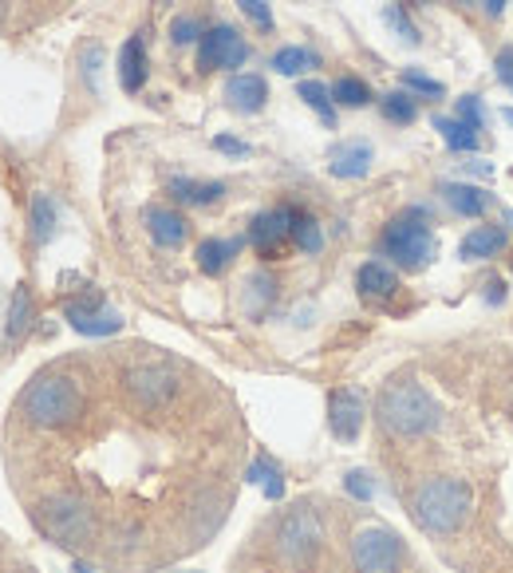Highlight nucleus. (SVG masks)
I'll use <instances>...</instances> for the list:
<instances>
[{
  "instance_id": "1",
  "label": "nucleus",
  "mask_w": 513,
  "mask_h": 573,
  "mask_svg": "<svg viewBox=\"0 0 513 573\" xmlns=\"http://www.w3.org/2000/svg\"><path fill=\"white\" fill-rule=\"evenodd\" d=\"M474 511V490L470 482L451 479V475H439V479H427L415 499H410V518L422 534H454L462 530V522L470 518Z\"/></svg>"
},
{
  "instance_id": "2",
  "label": "nucleus",
  "mask_w": 513,
  "mask_h": 573,
  "mask_svg": "<svg viewBox=\"0 0 513 573\" xmlns=\"http://www.w3.org/2000/svg\"><path fill=\"white\" fill-rule=\"evenodd\" d=\"M375 416H380L383 431L399 439H419L427 431L439 428V404L422 384L415 380H395L380 392V404H375Z\"/></svg>"
},
{
  "instance_id": "3",
  "label": "nucleus",
  "mask_w": 513,
  "mask_h": 573,
  "mask_svg": "<svg viewBox=\"0 0 513 573\" xmlns=\"http://www.w3.org/2000/svg\"><path fill=\"white\" fill-rule=\"evenodd\" d=\"M21 411L36 428H68L83 416V392L72 375H40L21 396Z\"/></svg>"
},
{
  "instance_id": "4",
  "label": "nucleus",
  "mask_w": 513,
  "mask_h": 573,
  "mask_svg": "<svg viewBox=\"0 0 513 573\" xmlns=\"http://www.w3.org/2000/svg\"><path fill=\"white\" fill-rule=\"evenodd\" d=\"M40 526L60 546H87L95 538V514L75 494H51V499H44Z\"/></svg>"
},
{
  "instance_id": "5",
  "label": "nucleus",
  "mask_w": 513,
  "mask_h": 573,
  "mask_svg": "<svg viewBox=\"0 0 513 573\" xmlns=\"http://www.w3.org/2000/svg\"><path fill=\"white\" fill-rule=\"evenodd\" d=\"M320 546H324V522L312 506H297V511H288L277 526V550L285 553L288 565H297V570H308V565L317 562Z\"/></svg>"
},
{
  "instance_id": "6",
  "label": "nucleus",
  "mask_w": 513,
  "mask_h": 573,
  "mask_svg": "<svg viewBox=\"0 0 513 573\" xmlns=\"http://www.w3.org/2000/svg\"><path fill=\"white\" fill-rule=\"evenodd\" d=\"M383 253L395 258L403 270H422L427 261H434L439 253V241H434L431 226L419 218V214H407V218H395L383 234Z\"/></svg>"
},
{
  "instance_id": "7",
  "label": "nucleus",
  "mask_w": 513,
  "mask_h": 573,
  "mask_svg": "<svg viewBox=\"0 0 513 573\" xmlns=\"http://www.w3.org/2000/svg\"><path fill=\"white\" fill-rule=\"evenodd\" d=\"M351 565L356 573H399L403 542L387 526H363L351 538Z\"/></svg>"
},
{
  "instance_id": "8",
  "label": "nucleus",
  "mask_w": 513,
  "mask_h": 573,
  "mask_svg": "<svg viewBox=\"0 0 513 573\" xmlns=\"http://www.w3.org/2000/svg\"><path fill=\"white\" fill-rule=\"evenodd\" d=\"M123 387L143 411H163L178 396V372L170 365H134L123 375Z\"/></svg>"
},
{
  "instance_id": "9",
  "label": "nucleus",
  "mask_w": 513,
  "mask_h": 573,
  "mask_svg": "<svg viewBox=\"0 0 513 573\" xmlns=\"http://www.w3.org/2000/svg\"><path fill=\"white\" fill-rule=\"evenodd\" d=\"M249 60V44L241 40V32L229 28V24H217V28L202 32V44H198V63L205 72H226V68H241Z\"/></svg>"
},
{
  "instance_id": "10",
  "label": "nucleus",
  "mask_w": 513,
  "mask_h": 573,
  "mask_svg": "<svg viewBox=\"0 0 513 573\" xmlns=\"http://www.w3.org/2000/svg\"><path fill=\"white\" fill-rule=\"evenodd\" d=\"M68 324H72L75 333L83 336H111L123 329V317L115 313V309H107V305L99 301V297H87V301H72L68 309Z\"/></svg>"
},
{
  "instance_id": "11",
  "label": "nucleus",
  "mask_w": 513,
  "mask_h": 573,
  "mask_svg": "<svg viewBox=\"0 0 513 573\" xmlns=\"http://www.w3.org/2000/svg\"><path fill=\"white\" fill-rule=\"evenodd\" d=\"M329 428L336 439L351 443L359 439V428H363V396L351 392V387H336L329 396Z\"/></svg>"
},
{
  "instance_id": "12",
  "label": "nucleus",
  "mask_w": 513,
  "mask_h": 573,
  "mask_svg": "<svg viewBox=\"0 0 513 573\" xmlns=\"http://www.w3.org/2000/svg\"><path fill=\"white\" fill-rule=\"evenodd\" d=\"M293 226H297V214L285 206L277 210H265V214H256L253 226H249V241H253L261 253H277L288 238H293Z\"/></svg>"
},
{
  "instance_id": "13",
  "label": "nucleus",
  "mask_w": 513,
  "mask_h": 573,
  "mask_svg": "<svg viewBox=\"0 0 513 573\" xmlns=\"http://www.w3.org/2000/svg\"><path fill=\"white\" fill-rule=\"evenodd\" d=\"M329 170L336 178H363L371 170V146L351 139V143H336L329 151Z\"/></svg>"
},
{
  "instance_id": "14",
  "label": "nucleus",
  "mask_w": 513,
  "mask_h": 573,
  "mask_svg": "<svg viewBox=\"0 0 513 573\" xmlns=\"http://www.w3.org/2000/svg\"><path fill=\"white\" fill-rule=\"evenodd\" d=\"M226 99H229V107H234V111L256 115L261 107H265V99H269V84L261 80V75L241 72V75H234V80L226 84Z\"/></svg>"
},
{
  "instance_id": "15",
  "label": "nucleus",
  "mask_w": 513,
  "mask_h": 573,
  "mask_svg": "<svg viewBox=\"0 0 513 573\" xmlns=\"http://www.w3.org/2000/svg\"><path fill=\"white\" fill-rule=\"evenodd\" d=\"M502 250H505V229L502 226H474L458 246L462 261H486Z\"/></svg>"
},
{
  "instance_id": "16",
  "label": "nucleus",
  "mask_w": 513,
  "mask_h": 573,
  "mask_svg": "<svg viewBox=\"0 0 513 573\" xmlns=\"http://www.w3.org/2000/svg\"><path fill=\"white\" fill-rule=\"evenodd\" d=\"M146 229L163 250H178L186 241V218L175 210H146Z\"/></svg>"
},
{
  "instance_id": "17",
  "label": "nucleus",
  "mask_w": 513,
  "mask_h": 573,
  "mask_svg": "<svg viewBox=\"0 0 513 573\" xmlns=\"http://www.w3.org/2000/svg\"><path fill=\"white\" fill-rule=\"evenodd\" d=\"M119 84L123 92H139L146 84V48H143V36H131L119 52Z\"/></svg>"
},
{
  "instance_id": "18",
  "label": "nucleus",
  "mask_w": 513,
  "mask_h": 573,
  "mask_svg": "<svg viewBox=\"0 0 513 573\" xmlns=\"http://www.w3.org/2000/svg\"><path fill=\"white\" fill-rule=\"evenodd\" d=\"M356 285H359V293L363 297H391V293L399 289V277L383 265V261H368V265H359V273H356Z\"/></svg>"
},
{
  "instance_id": "19",
  "label": "nucleus",
  "mask_w": 513,
  "mask_h": 573,
  "mask_svg": "<svg viewBox=\"0 0 513 573\" xmlns=\"http://www.w3.org/2000/svg\"><path fill=\"white\" fill-rule=\"evenodd\" d=\"M442 199L451 202L462 218H478V214H486V206H490L486 190L466 187V182H446V187H442Z\"/></svg>"
},
{
  "instance_id": "20",
  "label": "nucleus",
  "mask_w": 513,
  "mask_h": 573,
  "mask_svg": "<svg viewBox=\"0 0 513 573\" xmlns=\"http://www.w3.org/2000/svg\"><path fill=\"white\" fill-rule=\"evenodd\" d=\"M237 250H241V241H222V238H210L198 246V270L210 273V277H217V273L226 270L229 261L237 258Z\"/></svg>"
},
{
  "instance_id": "21",
  "label": "nucleus",
  "mask_w": 513,
  "mask_h": 573,
  "mask_svg": "<svg viewBox=\"0 0 513 573\" xmlns=\"http://www.w3.org/2000/svg\"><path fill=\"white\" fill-rule=\"evenodd\" d=\"M297 95L305 99L308 107H312V111L320 115V123L336 127V99H332V87H324L320 80H300Z\"/></svg>"
},
{
  "instance_id": "22",
  "label": "nucleus",
  "mask_w": 513,
  "mask_h": 573,
  "mask_svg": "<svg viewBox=\"0 0 513 573\" xmlns=\"http://www.w3.org/2000/svg\"><path fill=\"white\" fill-rule=\"evenodd\" d=\"M170 194H175L178 202H190V206H210V202H217L222 194H226V187H222V182H190V178H175V182H170Z\"/></svg>"
},
{
  "instance_id": "23",
  "label": "nucleus",
  "mask_w": 513,
  "mask_h": 573,
  "mask_svg": "<svg viewBox=\"0 0 513 573\" xmlns=\"http://www.w3.org/2000/svg\"><path fill=\"white\" fill-rule=\"evenodd\" d=\"M434 131L442 135V143L451 151H478V131L466 127L462 119H434Z\"/></svg>"
},
{
  "instance_id": "24",
  "label": "nucleus",
  "mask_w": 513,
  "mask_h": 573,
  "mask_svg": "<svg viewBox=\"0 0 513 573\" xmlns=\"http://www.w3.org/2000/svg\"><path fill=\"white\" fill-rule=\"evenodd\" d=\"M249 482L265 490V499H285V479H281V467L277 463H269V458H256L253 467H249Z\"/></svg>"
},
{
  "instance_id": "25",
  "label": "nucleus",
  "mask_w": 513,
  "mask_h": 573,
  "mask_svg": "<svg viewBox=\"0 0 513 573\" xmlns=\"http://www.w3.org/2000/svg\"><path fill=\"white\" fill-rule=\"evenodd\" d=\"M32 238L40 246L56 238V202L48 194H36V202H32Z\"/></svg>"
},
{
  "instance_id": "26",
  "label": "nucleus",
  "mask_w": 513,
  "mask_h": 573,
  "mask_svg": "<svg viewBox=\"0 0 513 573\" xmlns=\"http://www.w3.org/2000/svg\"><path fill=\"white\" fill-rule=\"evenodd\" d=\"M317 52H308V48H281L277 56H273V68H277L281 75H305L308 68H317Z\"/></svg>"
},
{
  "instance_id": "27",
  "label": "nucleus",
  "mask_w": 513,
  "mask_h": 573,
  "mask_svg": "<svg viewBox=\"0 0 513 573\" xmlns=\"http://www.w3.org/2000/svg\"><path fill=\"white\" fill-rule=\"evenodd\" d=\"M383 119H391V123H415L419 119V104L410 99L407 92H391V95H383Z\"/></svg>"
},
{
  "instance_id": "28",
  "label": "nucleus",
  "mask_w": 513,
  "mask_h": 573,
  "mask_svg": "<svg viewBox=\"0 0 513 573\" xmlns=\"http://www.w3.org/2000/svg\"><path fill=\"white\" fill-rule=\"evenodd\" d=\"M332 99L344 107H363L371 104V87L363 84V80H356V75H344V80L332 84Z\"/></svg>"
},
{
  "instance_id": "29",
  "label": "nucleus",
  "mask_w": 513,
  "mask_h": 573,
  "mask_svg": "<svg viewBox=\"0 0 513 573\" xmlns=\"http://www.w3.org/2000/svg\"><path fill=\"white\" fill-rule=\"evenodd\" d=\"M28 321H32V297H28V289L24 285H16V293H12V309H9V341H16V336L28 329Z\"/></svg>"
},
{
  "instance_id": "30",
  "label": "nucleus",
  "mask_w": 513,
  "mask_h": 573,
  "mask_svg": "<svg viewBox=\"0 0 513 573\" xmlns=\"http://www.w3.org/2000/svg\"><path fill=\"white\" fill-rule=\"evenodd\" d=\"M293 241H297L305 253H320L324 238H320V226L317 218H308V214H297V226H293Z\"/></svg>"
},
{
  "instance_id": "31",
  "label": "nucleus",
  "mask_w": 513,
  "mask_h": 573,
  "mask_svg": "<svg viewBox=\"0 0 513 573\" xmlns=\"http://www.w3.org/2000/svg\"><path fill=\"white\" fill-rule=\"evenodd\" d=\"M383 21H387L391 28L399 32L403 44H410V48L419 44V28L410 24V16H407V9H403V4H387V9H383Z\"/></svg>"
},
{
  "instance_id": "32",
  "label": "nucleus",
  "mask_w": 513,
  "mask_h": 573,
  "mask_svg": "<svg viewBox=\"0 0 513 573\" xmlns=\"http://www.w3.org/2000/svg\"><path fill=\"white\" fill-rule=\"evenodd\" d=\"M277 297V285H273V277H265V273H253L249 277V313H261V301H273Z\"/></svg>"
},
{
  "instance_id": "33",
  "label": "nucleus",
  "mask_w": 513,
  "mask_h": 573,
  "mask_svg": "<svg viewBox=\"0 0 513 573\" xmlns=\"http://www.w3.org/2000/svg\"><path fill=\"white\" fill-rule=\"evenodd\" d=\"M458 119L466 127H474V131H482V123H486L482 99H478V95H462V99H458Z\"/></svg>"
},
{
  "instance_id": "34",
  "label": "nucleus",
  "mask_w": 513,
  "mask_h": 573,
  "mask_svg": "<svg viewBox=\"0 0 513 573\" xmlns=\"http://www.w3.org/2000/svg\"><path fill=\"white\" fill-rule=\"evenodd\" d=\"M344 490H348L351 499L368 502L371 494H375V482H371L368 470H348V479H344Z\"/></svg>"
},
{
  "instance_id": "35",
  "label": "nucleus",
  "mask_w": 513,
  "mask_h": 573,
  "mask_svg": "<svg viewBox=\"0 0 513 573\" xmlns=\"http://www.w3.org/2000/svg\"><path fill=\"white\" fill-rule=\"evenodd\" d=\"M403 84L415 87V92H422V95H434V99H439V95L446 92V87H442L439 80H431V75H422L419 68H407V72H403Z\"/></svg>"
},
{
  "instance_id": "36",
  "label": "nucleus",
  "mask_w": 513,
  "mask_h": 573,
  "mask_svg": "<svg viewBox=\"0 0 513 573\" xmlns=\"http://www.w3.org/2000/svg\"><path fill=\"white\" fill-rule=\"evenodd\" d=\"M241 4V12H246L249 21L256 24V28H273V9H269V0H237Z\"/></svg>"
},
{
  "instance_id": "37",
  "label": "nucleus",
  "mask_w": 513,
  "mask_h": 573,
  "mask_svg": "<svg viewBox=\"0 0 513 573\" xmlns=\"http://www.w3.org/2000/svg\"><path fill=\"white\" fill-rule=\"evenodd\" d=\"M170 36H175V44H194L198 36H202V28H198V21H190V16H178Z\"/></svg>"
},
{
  "instance_id": "38",
  "label": "nucleus",
  "mask_w": 513,
  "mask_h": 573,
  "mask_svg": "<svg viewBox=\"0 0 513 573\" xmlns=\"http://www.w3.org/2000/svg\"><path fill=\"white\" fill-rule=\"evenodd\" d=\"M493 72H498V80H502V84L513 92V48H502V52H498V60H493Z\"/></svg>"
},
{
  "instance_id": "39",
  "label": "nucleus",
  "mask_w": 513,
  "mask_h": 573,
  "mask_svg": "<svg viewBox=\"0 0 513 573\" xmlns=\"http://www.w3.org/2000/svg\"><path fill=\"white\" fill-rule=\"evenodd\" d=\"M214 146L222 151V155H249V143H241V139H229V135H217Z\"/></svg>"
},
{
  "instance_id": "40",
  "label": "nucleus",
  "mask_w": 513,
  "mask_h": 573,
  "mask_svg": "<svg viewBox=\"0 0 513 573\" xmlns=\"http://www.w3.org/2000/svg\"><path fill=\"white\" fill-rule=\"evenodd\" d=\"M462 170H470V175H493V167H486V163H462Z\"/></svg>"
},
{
  "instance_id": "41",
  "label": "nucleus",
  "mask_w": 513,
  "mask_h": 573,
  "mask_svg": "<svg viewBox=\"0 0 513 573\" xmlns=\"http://www.w3.org/2000/svg\"><path fill=\"white\" fill-rule=\"evenodd\" d=\"M486 12H490V16H502V12H505V0H486Z\"/></svg>"
},
{
  "instance_id": "42",
  "label": "nucleus",
  "mask_w": 513,
  "mask_h": 573,
  "mask_svg": "<svg viewBox=\"0 0 513 573\" xmlns=\"http://www.w3.org/2000/svg\"><path fill=\"white\" fill-rule=\"evenodd\" d=\"M75 573H95V570H87V565H75Z\"/></svg>"
},
{
  "instance_id": "43",
  "label": "nucleus",
  "mask_w": 513,
  "mask_h": 573,
  "mask_svg": "<svg viewBox=\"0 0 513 573\" xmlns=\"http://www.w3.org/2000/svg\"><path fill=\"white\" fill-rule=\"evenodd\" d=\"M505 115V123H513V111H502Z\"/></svg>"
},
{
  "instance_id": "44",
  "label": "nucleus",
  "mask_w": 513,
  "mask_h": 573,
  "mask_svg": "<svg viewBox=\"0 0 513 573\" xmlns=\"http://www.w3.org/2000/svg\"><path fill=\"white\" fill-rule=\"evenodd\" d=\"M510 222H513V214H510Z\"/></svg>"
}]
</instances>
